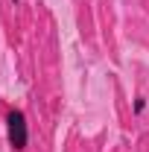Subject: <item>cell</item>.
I'll list each match as a JSON object with an SVG mask.
<instances>
[{"mask_svg":"<svg viewBox=\"0 0 149 152\" xmlns=\"http://www.w3.org/2000/svg\"><path fill=\"white\" fill-rule=\"evenodd\" d=\"M143 108H146V96H137L134 99V114H143Z\"/></svg>","mask_w":149,"mask_h":152,"instance_id":"2","label":"cell"},{"mask_svg":"<svg viewBox=\"0 0 149 152\" xmlns=\"http://www.w3.org/2000/svg\"><path fill=\"white\" fill-rule=\"evenodd\" d=\"M6 129H9V146L12 149H26V143H29V129H26V117L23 111H9L6 117Z\"/></svg>","mask_w":149,"mask_h":152,"instance_id":"1","label":"cell"},{"mask_svg":"<svg viewBox=\"0 0 149 152\" xmlns=\"http://www.w3.org/2000/svg\"><path fill=\"white\" fill-rule=\"evenodd\" d=\"M12 3H15V6H18V3H20V0H12Z\"/></svg>","mask_w":149,"mask_h":152,"instance_id":"3","label":"cell"}]
</instances>
